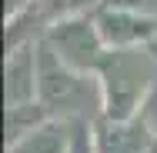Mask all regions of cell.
I'll return each mask as SVG.
<instances>
[{
    "mask_svg": "<svg viewBox=\"0 0 157 153\" xmlns=\"http://www.w3.org/2000/svg\"><path fill=\"white\" fill-rule=\"evenodd\" d=\"M94 77L100 83V97H104L100 117L134 120L144 113L157 87V60L147 47L144 50H107Z\"/></svg>",
    "mask_w": 157,
    "mask_h": 153,
    "instance_id": "cell-1",
    "label": "cell"
},
{
    "mask_svg": "<svg viewBox=\"0 0 157 153\" xmlns=\"http://www.w3.org/2000/svg\"><path fill=\"white\" fill-rule=\"evenodd\" d=\"M37 60H40V80H37V100L50 110L54 120H80L87 113V103L94 100L104 110V97L100 83L94 73H77L70 67H63L50 47L40 40L37 43Z\"/></svg>",
    "mask_w": 157,
    "mask_h": 153,
    "instance_id": "cell-2",
    "label": "cell"
},
{
    "mask_svg": "<svg viewBox=\"0 0 157 153\" xmlns=\"http://www.w3.org/2000/svg\"><path fill=\"white\" fill-rule=\"evenodd\" d=\"M44 43L63 67L77 73H97L100 60L107 57V47L97 33L94 17H70V20L50 24L44 33Z\"/></svg>",
    "mask_w": 157,
    "mask_h": 153,
    "instance_id": "cell-3",
    "label": "cell"
},
{
    "mask_svg": "<svg viewBox=\"0 0 157 153\" xmlns=\"http://www.w3.org/2000/svg\"><path fill=\"white\" fill-rule=\"evenodd\" d=\"M94 24L107 50H144L157 40V17H144V13H130V10L100 3V10L94 13Z\"/></svg>",
    "mask_w": 157,
    "mask_h": 153,
    "instance_id": "cell-4",
    "label": "cell"
},
{
    "mask_svg": "<svg viewBox=\"0 0 157 153\" xmlns=\"http://www.w3.org/2000/svg\"><path fill=\"white\" fill-rule=\"evenodd\" d=\"M94 133V153H151L157 147V130L147 123V117L134 120H110L97 117L90 123Z\"/></svg>",
    "mask_w": 157,
    "mask_h": 153,
    "instance_id": "cell-5",
    "label": "cell"
},
{
    "mask_svg": "<svg viewBox=\"0 0 157 153\" xmlns=\"http://www.w3.org/2000/svg\"><path fill=\"white\" fill-rule=\"evenodd\" d=\"M37 80H40L37 47L33 43L13 47L7 53V63H3V97H7V107L33 103L37 100Z\"/></svg>",
    "mask_w": 157,
    "mask_h": 153,
    "instance_id": "cell-6",
    "label": "cell"
},
{
    "mask_svg": "<svg viewBox=\"0 0 157 153\" xmlns=\"http://www.w3.org/2000/svg\"><path fill=\"white\" fill-rule=\"evenodd\" d=\"M74 120H50L20 143L7 147V153H70L74 147Z\"/></svg>",
    "mask_w": 157,
    "mask_h": 153,
    "instance_id": "cell-7",
    "label": "cell"
},
{
    "mask_svg": "<svg viewBox=\"0 0 157 153\" xmlns=\"http://www.w3.org/2000/svg\"><path fill=\"white\" fill-rule=\"evenodd\" d=\"M50 110L33 100V103H17V107H7V147L20 143L24 137H30L33 130H40L44 123H50Z\"/></svg>",
    "mask_w": 157,
    "mask_h": 153,
    "instance_id": "cell-8",
    "label": "cell"
},
{
    "mask_svg": "<svg viewBox=\"0 0 157 153\" xmlns=\"http://www.w3.org/2000/svg\"><path fill=\"white\" fill-rule=\"evenodd\" d=\"M44 7L57 24V20H70V17H87L94 0H44Z\"/></svg>",
    "mask_w": 157,
    "mask_h": 153,
    "instance_id": "cell-9",
    "label": "cell"
},
{
    "mask_svg": "<svg viewBox=\"0 0 157 153\" xmlns=\"http://www.w3.org/2000/svg\"><path fill=\"white\" fill-rule=\"evenodd\" d=\"M104 7H117V10H130V13L157 17V0H104Z\"/></svg>",
    "mask_w": 157,
    "mask_h": 153,
    "instance_id": "cell-10",
    "label": "cell"
},
{
    "mask_svg": "<svg viewBox=\"0 0 157 153\" xmlns=\"http://www.w3.org/2000/svg\"><path fill=\"white\" fill-rule=\"evenodd\" d=\"M27 10H30V0H3V24L13 27Z\"/></svg>",
    "mask_w": 157,
    "mask_h": 153,
    "instance_id": "cell-11",
    "label": "cell"
},
{
    "mask_svg": "<svg viewBox=\"0 0 157 153\" xmlns=\"http://www.w3.org/2000/svg\"><path fill=\"white\" fill-rule=\"evenodd\" d=\"M144 117H147V123L157 130V87H154V93H151V100H147V107H144Z\"/></svg>",
    "mask_w": 157,
    "mask_h": 153,
    "instance_id": "cell-12",
    "label": "cell"
},
{
    "mask_svg": "<svg viewBox=\"0 0 157 153\" xmlns=\"http://www.w3.org/2000/svg\"><path fill=\"white\" fill-rule=\"evenodd\" d=\"M147 50H151V53H154V60H157V40H154V43H151V47H147Z\"/></svg>",
    "mask_w": 157,
    "mask_h": 153,
    "instance_id": "cell-13",
    "label": "cell"
},
{
    "mask_svg": "<svg viewBox=\"0 0 157 153\" xmlns=\"http://www.w3.org/2000/svg\"><path fill=\"white\" fill-rule=\"evenodd\" d=\"M151 153H157V147H154V150H151Z\"/></svg>",
    "mask_w": 157,
    "mask_h": 153,
    "instance_id": "cell-14",
    "label": "cell"
}]
</instances>
